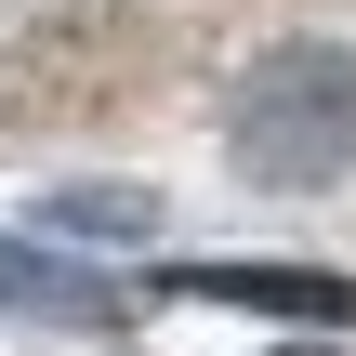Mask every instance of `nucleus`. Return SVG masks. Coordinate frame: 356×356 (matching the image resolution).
Segmentation results:
<instances>
[{"instance_id": "nucleus-1", "label": "nucleus", "mask_w": 356, "mask_h": 356, "mask_svg": "<svg viewBox=\"0 0 356 356\" xmlns=\"http://www.w3.org/2000/svg\"><path fill=\"white\" fill-rule=\"evenodd\" d=\"M238 172L251 185H343L356 172V66L330 40H291L238 79V119H225Z\"/></svg>"}, {"instance_id": "nucleus-2", "label": "nucleus", "mask_w": 356, "mask_h": 356, "mask_svg": "<svg viewBox=\"0 0 356 356\" xmlns=\"http://www.w3.org/2000/svg\"><path fill=\"white\" fill-rule=\"evenodd\" d=\"M172 304H251V317H304V330H356V277L330 264H172Z\"/></svg>"}, {"instance_id": "nucleus-3", "label": "nucleus", "mask_w": 356, "mask_h": 356, "mask_svg": "<svg viewBox=\"0 0 356 356\" xmlns=\"http://www.w3.org/2000/svg\"><path fill=\"white\" fill-rule=\"evenodd\" d=\"M13 304H92V277L53 264V251H13V238H0V317H13Z\"/></svg>"}]
</instances>
